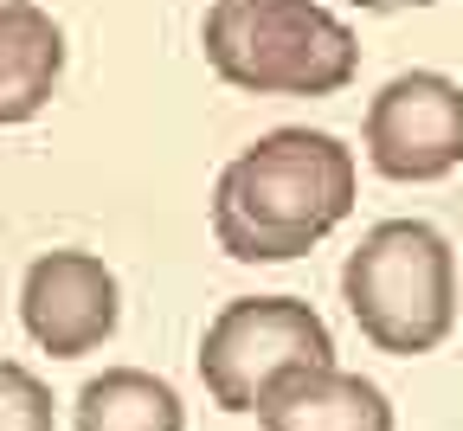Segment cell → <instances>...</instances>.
<instances>
[{
    "label": "cell",
    "mask_w": 463,
    "mask_h": 431,
    "mask_svg": "<svg viewBox=\"0 0 463 431\" xmlns=\"http://www.w3.org/2000/svg\"><path fill=\"white\" fill-rule=\"evenodd\" d=\"M206 65L258 97H335L361 72V45L322 0H213Z\"/></svg>",
    "instance_id": "2"
},
{
    "label": "cell",
    "mask_w": 463,
    "mask_h": 431,
    "mask_svg": "<svg viewBox=\"0 0 463 431\" xmlns=\"http://www.w3.org/2000/svg\"><path fill=\"white\" fill-rule=\"evenodd\" d=\"M367 14H405V7H431V0H354Z\"/></svg>",
    "instance_id": "11"
},
{
    "label": "cell",
    "mask_w": 463,
    "mask_h": 431,
    "mask_svg": "<svg viewBox=\"0 0 463 431\" xmlns=\"http://www.w3.org/2000/svg\"><path fill=\"white\" fill-rule=\"evenodd\" d=\"M264 431H399L392 406L373 380L341 374V367H316V374L283 380L258 406Z\"/></svg>",
    "instance_id": "7"
},
{
    "label": "cell",
    "mask_w": 463,
    "mask_h": 431,
    "mask_svg": "<svg viewBox=\"0 0 463 431\" xmlns=\"http://www.w3.org/2000/svg\"><path fill=\"white\" fill-rule=\"evenodd\" d=\"M316 367H335V341L303 296H239L200 341V380L225 412H258L283 380Z\"/></svg>",
    "instance_id": "4"
},
{
    "label": "cell",
    "mask_w": 463,
    "mask_h": 431,
    "mask_svg": "<svg viewBox=\"0 0 463 431\" xmlns=\"http://www.w3.org/2000/svg\"><path fill=\"white\" fill-rule=\"evenodd\" d=\"M58 72H65V33H58V20L39 0L0 7V129L33 122L52 103Z\"/></svg>",
    "instance_id": "8"
},
{
    "label": "cell",
    "mask_w": 463,
    "mask_h": 431,
    "mask_svg": "<svg viewBox=\"0 0 463 431\" xmlns=\"http://www.w3.org/2000/svg\"><path fill=\"white\" fill-rule=\"evenodd\" d=\"M116 316H123V290H116V271L97 252H45L26 264L20 322L45 354L78 360L103 348L116 335Z\"/></svg>",
    "instance_id": "6"
},
{
    "label": "cell",
    "mask_w": 463,
    "mask_h": 431,
    "mask_svg": "<svg viewBox=\"0 0 463 431\" xmlns=\"http://www.w3.org/2000/svg\"><path fill=\"white\" fill-rule=\"evenodd\" d=\"M341 296L380 354H431L457 322V258L438 225L380 219L347 252Z\"/></svg>",
    "instance_id": "3"
},
{
    "label": "cell",
    "mask_w": 463,
    "mask_h": 431,
    "mask_svg": "<svg viewBox=\"0 0 463 431\" xmlns=\"http://www.w3.org/2000/svg\"><path fill=\"white\" fill-rule=\"evenodd\" d=\"M78 431H187V406L161 374L103 367L78 393Z\"/></svg>",
    "instance_id": "9"
},
{
    "label": "cell",
    "mask_w": 463,
    "mask_h": 431,
    "mask_svg": "<svg viewBox=\"0 0 463 431\" xmlns=\"http://www.w3.org/2000/svg\"><path fill=\"white\" fill-rule=\"evenodd\" d=\"M367 161L386 180H444L463 168V84L444 72H399L367 103Z\"/></svg>",
    "instance_id": "5"
},
{
    "label": "cell",
    "mask_w": 463,
    "mask_h": 431,
    "mask_svg": "<svg viewBox=\"0 0 463 431\" xmlns=\"http://www.w3.org/2000/svg\"><path fill=\"white\" fill-rule=\"evenodd\" d=\"M354 213V148L328 129H270L232 155L213 187L219 252L239 264H289Z\"/></svg>",
    "instance_id": "1"
},
{
    "label": "cell",
    "mask_w": 463,
    "mask_h": 431,
    "mask_svg": "<svg viewBox=\"0 0 463 431\" xmlns=\"http://www.w3.org/2000/svg\"><path fill=\"white\" fill-rule=\"evenodd\" d=\"M0 7H20V0H0Z\"/></svg>",
    "instance_id": "12"
},
{
    "label": "cell",
    "mask_w": 463,
    "mask_h": 431,
    "mask_svg": "<svg viewBox=\"0 0 463 431\" xmlns=\"http://www.w3.org/2000/svg\"><path fill=\"white\" fill-rule=\"evenodd\" d=\"M0 431H52V387L20 360H0Z\"/></svg>",
    "instance_id": "10"
}]
</instances>
